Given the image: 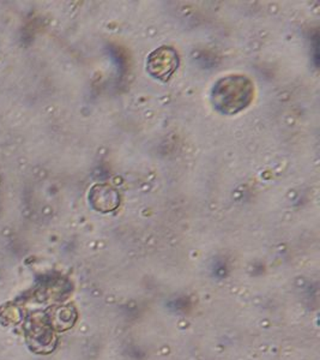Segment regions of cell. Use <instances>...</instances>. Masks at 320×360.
Wrapping results in <instances>:
<instances>
[{
  "mask_svg": "<svg viewBox=\"0 0 320 360\" xmlns=\"http://www.w3.org/2000/svg\"><path fill=\"white\" fill-rule=\"evenodd\" d=\"M213 95L215 103L221 106L223 112H238L250 103L252 88L250 82H247L244 78L236 77L234 93H229L220 82L218 88L213 90Z\"/></svg>",
  "mask_w": 320,
  "mask_h": 360,
  "instance_id": "1",
  "label": "cell"
}]
</instances>
